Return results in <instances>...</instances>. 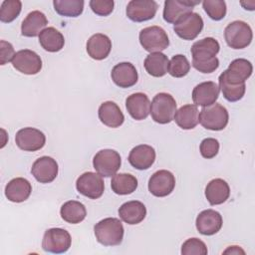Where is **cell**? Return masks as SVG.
<instances>
[{
  "label": "cell",
  "mask_w": 255,
  "mask_h": 255,
  "mask_svg": "<svg viewBox=\"0 0 255 255\" xmlns=\"http://www.w3.org/2000/svg\"><path fill=\"white\" fill-rule=\"evenodd\" d=\"M176 112V102L167 93H159L154 96L150 104L151 119L160 125L169 124Z\"/></svg>",
  "instance_id": "obj_3"
},
{
  "label": "cell",
  "mask_w": 255,
  "mask_h": 255,
  "mask_svg": "<svg viewBox=\"0 0 255 255\" xmlns=\"http://www.w3.org/2000/svg\"><path fill=\"white\" fill-rule=\"evenodd\" d=\"M48 20L44 13L36 10L30 12L23 20L21 25V33L25 37H36L47 26Z\"/></svg>",
  "instance_id": "obj_28"
},
{
  "label": "cell",
  "mask_w": 255,
  "mask_h": 255,
  "mask_svg": "<svg viewBox=\"0 0 255 255\" xmlns=\"http://www.w3.org/2000/svg\"><path fill=\"white\" fill-rule=\"evenodd\" d=\"M22 9V3L19 0H5L0 8V21L10 23L15 20Z\"/></svg>",
  "instance_id": "obj_37"
},
{
  "label": "cell",
  "mask_w": 255,
  "mask_h": 255,
  "mask_svg": "<svg viewBox=\"0 0 255 255\" xmlns=\"http://www.w3.org/2000/svg\"><path fill=\"white\" fill-rule=\"evenodd\" d=\"M39 42L44 50L51 53L61 51L65 45L63 34L54 27L45 28L39 35Z\"/></svg>",
  "instance_id": "obj_30"
},
{
  "label": "cell",
  "mask_w": 255,
  "mask_h": 255,
  "mask_svg": "<svg viewBox=\"0 0 255 255\" xmlns=\"http://www.w3.org/2000/svg\"><path fill=\"white\" fill-rule=\"evenodd\" d=\"M98 116L100 121L109 128H119L125 122V116L120 107L112 101L104 102L100 106Z\"/></svg>",
  "instance_id": "obj_25"
},
{
  "label": "cell",
  "mask_w": 255,
  "mask_h": 255,
  "mask_svg": "<svg viewBox=\"0 0 255 255\" xmlns=\"http://www.w3.org/2000/svg\"><path fill=\"white\" fill-rule=\"evenodd\" d=\"M168 58L161 52L150 53L146 56L143 66L145 71L152 77H163L167 73Z\"/></svg>",
  "instance_id": "obj_31"
},
{
  "label": "cell",
  "mask_w": 255,
  "mask_h": 255,
  "mask_svg": "<svg viewBox=\"0 0 255 255\" xmlns=\"http://www.w3.org/2000/svg\"><path fill=\"white\" fill-rule=\"evenodd\" d=\"M113 82L120 88H129L136 84L138 75L135 67L129 62L117 64L111 73Z\"/></svg>",
  "instance_id": "obj_19"
},
{
  "label": "cell",
  "mask_w": 255,
  "mask_h": 255,
  "mask_svg": "<svg viewBox=\"0 0 255 255\" xmlns=\"http://www.w3.org/2000/svg\"><path fill=\"white\" fill-rule=\"evenodd\" d=\"M190 70V64L184 55L178 54L171 58L168 63L167 72L174 78H182L188 74Z\"/></svg>",
  "instance_id": "obj_36"
},
{
  "label": "cell",
  "mask_w": 255,
  "mask_h": 255,
  "mask_svg": "<svg viewBox=\"0 0 255 255\" xmlns=\"http://www.w3.org/2000/svg\"><path fill=\"white\" fill-rule=\"evenodd\" d=\"M199 150L204 158H213L219 151V142L213 137L204 138L200 143Z\"/></svg>",
  "instance_id": "obj_40"
},
{
  "label": "cell",
  "mask_w": 255,
  "mask_h": 255,
  "mask_svg": "<svg viewBox=\"0 0 255 255\" xmlns=\"http://www.w3.org/2000/svg\"><path fill=\"white\" fill-rule=\"evenodd\" d=\"M111 187L116 194L128 195L135 191L137 187V179L129 173H118L113 176Z\"/></svg>",
  "instance_id": "obj_33"
},
{
  "label": "cell",
  "mask_w": 255,
  "mask_h": 255,
  "mask_svg": "<svg viewBox=\"0 0 255 255\" xmlns=\"http://www.w3.org/2000/svg\"><path fill=\"white\" fill-rule=\"evenodd\" d=\"M96 239L104 246L120 245L124 239V226L120 219L108 217L94 226Z\"/></svg>",
  "instance_id": "obj_2"
},
{
  "label": "cell",
  "mask_w": 255,
  "mask_h": 255,
  "mask_svg": "<svg viewBox=\"0 0 255 255\" xmlns=\"http://www.w3.org/2000/svg\"><path fill=\"white\" fill-rule=\"evenodd\" d=\"M219 82V89L222 92V95L225 100L228 102H237L241 100L246 91L245 83L242 84H233L230 83L226 78L220 74L218 78Z\"/></svg>",
  "instance_id": "obj_34"
},
{
  "label": "cell",
  "mask_w": 255,
  "mask_h": 255,
  "mask_svg": "<svg viewBox=\"0 0 255 255\" xmlns=\"http://www.w3.org/2000/svg\"><path fill=\"white\" fill-rule=\"evenodd\" d=\"M224 253L226 254V253H231V254H239V253H242V254H244V251L241 249V248H239L238 246H230L228 249H226L225 251H224Z\"/></svg>",
  "instance_id": "obj_43"
},
{
  "label": "cell",
  "mask_w": 255,
  "mask_h": 255,
  "mask_svg": "<svg viewBox=\"0 0 255 255\" xmlns=\"http://www.w3.org/2000/svg\"><path fill=\"white\" fill-rule=\"evenodd\" d=\"M222 216L219 212L213 209H206L201 211L195 221L198 232L202 235H213L217 233L222 227Z\"/></svg>",
  "instance_id": "obj_17"
},
{
  "label": "cell",
  "mask_w": 255,
  "mask_h": 255,
  "mask_svg": "<svg viewBox=\"0 0 255 255\" xmlns=\"http://www.w3.org/2000/svg\"><path fill=\"white\" fill-rule=\"evenodd\" d=\"M155 160V150L147 144H139L133 147L128 154V162L138 170L148 169Z\"/></svg>",
  "instance_id": "obj_21"
},
{
  "label": "cell",
  "mask_w": 255,
  "mask_h": 255,
  "mask_svg": "<svg viewBox=\"0 0 255 255\" xmlns=\"http://www.w3.org/2000/svg\"><path fill=\"white\" fill-rule=\"evenodd\" d=\"M119 215L124 222L134 225L140 223L145 218L146 208L142 202L131 200L122 204L119 208Z\"/></svg>",
  "instance_id": "obj_26"
},
{
  "label": "cell",
  "mask_w": 255,
  "mask_h": 255,
  "mask_svg": "<svg viewBox=\"0 0 255 255\" xmlns=\"http://www.w3.org/2000/svg\"><path fill=\"white\" fill-rule=\"evenodd\" d=\"M60 214L64 221L71 224H78L86 218L87 210L85 205L80 201L69 200L62 205Z\"/></svg>",
  "instance_id": "obj_32"
},
{
  "label": "cell",
  "mask_w": 255,
  "mask_h": 255,
  "mask_svg": "<svg viewBox=\"0 0 255 255\" xmlns=\"http://www.w3.org/2000/svg\"><path fill=\"white\" fill-rule=\"evenodd\" d=\"M252 71H253L252 64L246 59L239 58V59L233 60L229 64L228 69L221 74L230 83L242 84V83H245V81L252 75Z\"/></svg>",
  "instance_id": "obj_22"
},
{
  "label": "cell",
  "mask_w": 255,
  "mask_h": 255,
  "mask_svg": "<svg viewBox=\"0 0 255 255\" xmlns=\"http://www.w3.org/2000/svg\"><path fill=\"white\" fill-rule=\"evenodd\" d=\"M53 5L59 15L66 17H78L84 10L83 0H54Z\"/></svg>",
  "instance_id": "obj_35"
},
{
  "label": "cell",
  "mask_w": 255,
  "mask_h": 255,
  "mask_svg": "<svg viewBox=\"0 0 255 255\" xmlns=\"http://www.w3.org/2000/svg\"><path fill=\"white\" fill-rule=\"evenodd\" d=\"M229 195V185L225 180L221 178L210 180L205 187V197L211 205L222 204L228 199Z\"/></svg>",
  "instance_id": "obj_27"
},
{
  "label": "cell",
  "mask_w": 255,
  "mask_h": 255,
  "mask_svg": "<svg viewBox=\"0 0 255 255\" xmlns=\"http://www.w3.org/2000/svg\"><path fill=\"white\" fill-rule=\"evenodd\" d=\"M12 66L22 74L36 75L42 69V60L40 56L29 49L20 50L15 53Z\"/></svg>",
  "instance_id": "obj_11"
},
{
  "label": "cell",
  "mask_w": 255,
  "mask_h": 255,
  "mask_svg": "<svg viewBox=\"0 0 255 255\" xmlns=\"http://www.w3.org/2000/svg\"><path fill=\"white\" fill-rule=\"evenodd\" d=\"M219 91L220 89L215 82H202L194 87L192 91V101L195 106H211L218 99Z\"/></svg>",
  "instance_id": "obj_18"
},
{
  "label": "cell",
  "mask_w": 255,
  "mask_h": 255,
  "mask_svg": "<svg viewBox=\"0 0 255 255\" xmlns=\"http://www.w3.org/2000/svg\"><path fill=\"white\" fill-rule=\"evenodd\" d=\"M139 43L142 48L150 53L160 52L169 45L166 32L159 26H149L139 32Z\"/></svg>",
  "instance_id": "obj_7"
},
{
  "label": "cell",
  "mask_w": 255,
  "mask_h": 255,
  "mask_svg": "<svg viewBox=\"0 0 255 255\" xmlns=\"http://www.w3.org/2000/svg\"><path fill=\"white\" fill-rule=\"evenodd\" d=\"M121 163V155L114 149H102L96 153L93 159L94 168L104 177L114 176L120 169Z\"/></svg>",
  "instance_id": "obj_8"
},
{
  "label": "cell",
  "mask_w": 255,
  "mask_h": 255,
  "mask_svg": "<svg viewBox=\"0 0 255 255\" xmlns=\"http://www.w3.org/2000/svg\"><path fill=\"white\" fill-rule=\"evenodd\" d=\"M112 50V41L102 33H97L91 36L87 42V53L94 60L106 59Z\"/></svg>",
  "instance_id": "obj_23"
},
{
  "label": "cell",
  "mask_w": 255,
  "mask_h": 255,
  "mask_svg": "<svg viewBox=\"0 0 255 255\" xmlns=\"http://www.w3.org/2000/svg\"><path fill=\"white\" fill-rule=\"evenodd\" d=\"M224 38L232 49H244L250 45L253 33L251 27L244 21H233L224 30Z\"/></svg>",
  "instance_id": "obj_4"
},
{
  "label": "cell",
  "mask_w": 255,
  "mask_h": 255,
  "mask_svg": "<svg viewBox=\"0 0 255 255\" xmlns=\"http://www.w3.org/2000/svg\"><path fill=\"white\" fill-rule=\"evenodd\" d=\"M32 192V185L26 178L16 177L5 186V196L9 201L20 203L28 199Z\"/></svg>",
  "instance_id": "obj_24"
},
{
  "label": "cell",
  "mask_w": 255,
  "mask_h": 255,
  "mask_svg": "<svg viewBox=\"0 0 255 255\" xmlns=\"http://www.w3.org/2000/svg\"><path fill=\"white\" fill-rule=\"evenodd\" d=\"M202 6L212 20L219 21L226 15V3L222 0H204Z\"/></svg>",
  "instance_id": "obj_38"
},
{
  "label": "cell",
  "mask_w": 255,
  "mask_h": 255,
  "mask_svg": "<svg viewBox=\"0 0 255 255\" xmlns=\"http://www.w3.org/2000/svg\"><path fill=\"white\" fill-rule=\"evenodd\" d=\"M0 45H1V48H0L1 61H0V63H1V65H5L6 63L13 60L14 55H15L14 48L11 43L4 41V40H1Z\"/></svg>",
  "instance_id": "obj_42"
},
{
  "label": "cell",
  "mask_w": 255,
  "mask_h": 255,
  "mask_svg": "<svg viewBox=\"0 0 255 255\" xmlns=\"http://www.w3.org/2000/svg\"><path fill=\"white\" fill-rule=\"evenodd\" d=\"M76 188L82 195L91 199H98L104 193L105 183L99 173L88 171L78 177Z\"/></svg>",
  "instance_id": "obj_9"
},
{
  "label": "cell",
  "mask_w": 255,
  "mask_h": 255,
  "mask_svg": "<svg viewBox=\"0 0 255 255\" xmlns=\"http://www.w3.org/2000/svg\"><path fill=\"white\" fill-rule=\"evenodd\" d=\"M150 101L143 93H135L128 96L126 100L128 113L135 121L145 120L150 113Z\"/></svg>",
  "instance_id": "obj_20"
},
{
  "label": "cell",
  "mask_w": 255,
  "mask_h": 255,
  "mask_svg": "<svg viewBox=\"0 0 255 255\" xmlns=\"http://www.w3.org/2000/svg\"><path fill=\"white\" fill-rule=\"evenodd\" d=\"M203 29V20L197 13H188L180 18L174 25L175 34L183 40L195 39Z\"/></svg>",
  "instance_id": "obj_10"
},
{
  "label": "cell",
  "mask_w": 255,
  "mask_h": 255,
  "mask_svg": "<svg viewBox=\"0 0 255 255\" xmlns=\"http://www.w3.org/2000/svg\"><path fill=\"white\" fill-rule=\"evenodd\" d=\"M219 50L218 41L212 37L196 41L190 50L193 68L203 74L213 73L219 67V60L216 57Z\"/></svg>",
  "instance_id": "obj_1"
},
{
  "label": "cell",
  "mask_w": 255,
  "mask_h": 255,
  "mask_svg": "<svg viewBox=\"0 0 255 255\" xmlns=\"http://www.w3.org/2000/svg\"><path fill=\"white\" fill-rule=\"evenodd\" d=\"M173 120L182 129H192L199 123V111L195 105H185L177 110Z\"/></svg>",
  "instance_id": "obj_29"
},
{
  "label": "cell",
  "mask_w": 255,
  "mask_h": 255,
  "mask_svg": "<svg viewBox=\"0 0 255 255\" xmlns=\"http://www.w3.org/2000/svg\"><path fill=\"white\" fill-rule=\"evenodd\" d=\"M229 121V115L225 107L218 103L203 107L199 114V123L210 130H222Z\"/></svg>",
  "instance_id": "obj_5"
},
{
  "label": "cell",
  "mask_w": 255,
  "mask_h": 255,
  "mask_svg": "<svg viewBox=\"0 0 255 255\" xmlns=\"http://www.w3.org/2000/svg\"><path fill=\"white\" fill-rule=\"evenodd\" d=\"M199 1L190 0H166L163 8V19L165 22L175 24L184 15L191 13Z\"/></svg>",
  "instance_id": "obj_16"
},
{
  "label": "cell",
  "mask_w": 255,
  "mask_h": 255,
  "mask_svg": "<svg viewBox=\"0 0 255 255\" xmlns=\"http://www.w3.org/2000/svg\"><path fill=\"white\" fill-rule=\"evenodd\" d=\"M115 2L113 0H91L90 7L92 11L99 16H108L114 10Z\"/></svg>",
  "instance_id": "obj_41"
},
{
  "label": "cell",
  "mask_w": 255,
  "mask_h": 255,
  "mask_svg": "<svg viewBox=\"0 0 255 255\" xmlns=\"http://www.w3.org/2000/svg\"><path fill=\"white\" fill-rule=\"evenodd\" d=\"M17 146L25 151H36L46 143L45 134L34 128H24L19 129L15 135Z\"/></svg>",
  "instance_id": "obj_12"
},
{
  "label": "cell",
  "mask_w": 255,
  "mask_h": 255,
  "mask_svg": "<svg viewBox=\"0 0 255 255\" xmlns=\"http://www.w3.org/2000/svg\"><path fill=\"white\" fill-rule=\"evenodd\" d=\"M58 163L51 156H41L32 165L31 173L40 183H50L58 175Z\"/></svg>",
  "instance_id": "obj_15"
},
{
  "label": "cell",
  "mask_w": 255,
  "mask_h": 255,
  "mask_svg": "<svg viewBox=\"0 0 255 255\" xmlns=\"http://www.w3.org/2000/svg\"><path fill=\"white\" fill-rule=\"evenodd\" d=\"M181 254L182 255H206L207 247L203 241L198 238H189L185 242H183L181 246Z\"/></svg>",
  "instance_id": "obj_39"
},
{
  "label": "cell",
  "mask_w": 255,
  "mask_h": 255,
  "mask_svg": "<svg viewBox=\"0 0 255 255\" xmlns=\"http://www.w3.org/2000/svg\"><path fill=\"white\" fill-rule=\"evenodd\" d=\"M175 186L174 175L165 169L155 171L148 180V190L156 197L169 195Z\"/></svg>",
  "instance_id": "obj_13"
},
{
  "label": "cell",
  "mask_w": 255,
  "mask_h": 255,
  "mask_svg": "<svg viewBox=\"0 0 255 255\" xmlns=\"http://www.w3.org/2000/svg\"><path fill=\"white\" fill-rule=\"evenodd\" d=\"M158 5L153 0H131L127 6V16L133 22H144L152 19Z\"/></svg>",
  "instance_id": "obj_14"
},
{
  "label": "cell",
  "mask_w": 255,
  "mask_h": 255,
  "mask_svg": "<svg viewBox=\"0 0 255 255\" xmlns=\"http://www.w3.org/2000/svg\"><path fill=\"white\" fill-rule=\"evenodd\" d=\"M72 238L70 233L63 228H50L44 233L42 248L44 251L54 254L65 253L71 247Z\"/></svg>",
  "instance_id": "obj_6"
}]
</instances>
